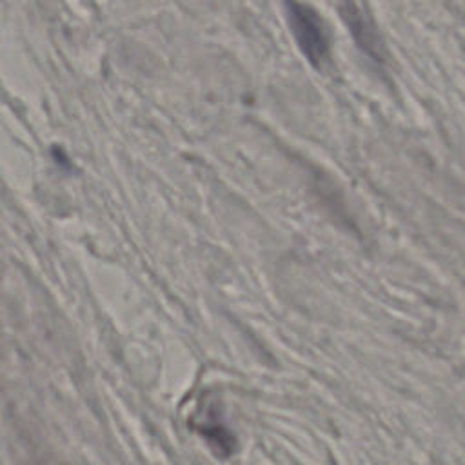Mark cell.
<instances>
[{
  "label": "cell",
  "mask_w": 465,
  "mask_h": 465,
  "mask_svg": "<svg viewBox=\"0 0 465 465\" xmlns=\"http://www.w3.org/2000/svg\"><path fill=\"white\" fill-rule=\"evenodd\" d=\"M285 11L300 51L314 67H322L331 56V42L320 13L300 0H285Z\"/></svg>",
  "instance_id": "6da1fadb"
},
{
  "label": "cell",
  "mask_w": 465,
  "mask_h": 465,
  "mask_svg": "<svg viewBox=\"0 0 465 465\" xmlns=\"http://www.w3.org/2000/svg\"><path fill=\"white\" fill-rule=\"evenodd\" d=\"M340 13L358 47L374 62L383 64L387 51L374 22L352 0H341Z\"/></svg>",
  "instance_id": "7a4b0ae2"
}]
</instances>
